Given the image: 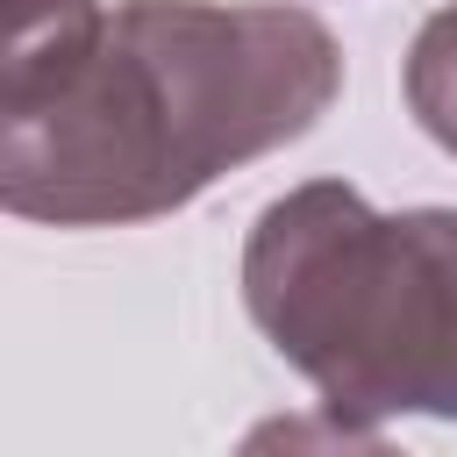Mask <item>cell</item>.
I'll return each instance as SVG.
<instances>
[{"mask_svg": "<svg viewBox=\"0 0 457 457\" xmlns=\"http://www.w3.org/2000/svg\"><path fill=\"white\" fill-rule=\"evenodd\" d=\"M243 314L350 428L457 421V207H371L350 179H307L243 236Z\"/></svg>", "mask_w": 457, "mask_h": 457, "instance_id": "obj_2", "label": "cell"}, {"mask_svg": "<svg viewBox=\"0 0 457 457\" xmlns=\"http://www.w3.org/2000/svg\"><path fill=\"white\" fill-rule=\"evenodd\" d=\"M400 93H407V114L414 129L457 157V0L436 7L414 43H407V64H400Z\"/></svg>", "mask_w": 457, "mask_h": 457, "instance_id": "obj_4", "label": "cell"}, {"mask_svg": "<svg viewBox=\"0 0 457 457\" xmlns=\"http://www.w3.org/2000/svg\"><path fill=\"white\" fill-rule=\"evenodd\" d=\"M100 0H7V57H0V107L50 93L100 36Z\"/></svg>", "mask_w": 457, "mask_h": 457, "instance_id": "obj_3", "label": "cell"}, {"mask_svg": "<svg viewBox=\"0 0 457 457\" xmlns=\"http://www.w3.org/2000/svg\"><path fill=\"white\" fill-rule=\"evenodd\" d=\"M343 93V43L293 0H114L93 50L0 107V207L43 228L179 214L300 143Z\"/></svg>", "mask_w": 457, "mask_h": 457, "instance_id": "obj_1", "label": "cell"}]
</instances>
